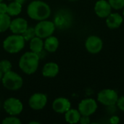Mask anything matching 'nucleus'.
Instances as JSON below:
<instances>
[{"label":"nucleus","instance_id":"nucleus-1","mask_svg":"<svg viewBox=\"0 0 124 124\" xmlns=\"http://www.w3.org/2000/svg\"><path fill=\"white\" fill-rule=\"evenodd\" d=\"M27 14L30 18L41 21L46 20L50 16L51 8L44 1L39 0L33 1L28 4Z\"/></svg>","mask_w":124,"mask_h":124},{"label":"nucleus","instance_id":"nucleus-2","mask_svg":"<svg viewBox=\"0 0 124 124\" xmlns=\"http://www.w3.org/2000/svg\"><path fill=\"white\" fill-rule=\"evenodd\" d=\"M39 57L38 54L33 52H27L23 54L19 60V67L25 74L34 73L39 67Z\"/></svg>","mask_w":124,"mask_h":124},{"label":"nucleus","instance_id":"nucleus-3","mask_svg":"<svg viewBox=\"0 0 124 124\" xmlns=\"http://www.w3.org/2000/svg\"><path fill=\"white\" fill-rule=\"evenodd\" d=\"M25 39L20 34H14L7 37L3 42L4 49L10 54L17 53L25 46Z\"/></svg>","mask_w":124,"mask_h":124},{"label":"nucleus","instance_id":"nucleus-4","mask_svg":"<svg viewBox=\"0 0 124 124\" xmlns=\"http://www.w3.org/2000/svg\"><path fill=\"white\" fill-rule=\"evenodd\" d=\"M1 81H2L3 86L7 89L10 90V91L18 90L22 87L23 84V80L22 77L19 74L12 70L3 75Z\"/></svg>","mask_w":124,"mask_h":124},{"label":"nucleus","instance_id":"nucleus-5","mask_svg":"<svg viewBox=\"0 0 124 124\" xmlns=\"http://www.w3.org/2000/svg\"><path fill=\"white\" fill-rule=\"evenodd\" d=\"M118 94L114 89H105L97 94V101L105 106H113L116 105Z\"/></svg>","mask_w":124,"mask_h":124},{"label":"nucleus","instance_id":"nucleus-6","mask_svg":"<svg viewBox=\"0 0 124 124\" xmlns=\"http://www.w3.org/2000/svg\"><path fill=\"white\" fill-rule=\"evenodd\" d=\"M36 36L41 39H46L53 34L55 30V24L49 20H41L34 28Z\"/></svg>","mask_w":124,"mask_h":124},{"label":"nucleus","instance_id":"nucleus-7","mask_svg":"<svg viewBox=\"0 0 124 124\" xmlns=\"http://www.w3.org/2000/svg\"><path fill=\"white\" fill-rule=\"evenodd\" d=\"M4 109L9 116H17L20 114L23 110L22 102L16 98H8L4 102Z\"/></svg>","mask_w":124,"mask_h":124},{"label":"nucleus","instance_id":"nucleus-8","mask_svg":"<svg viewBox=\"0 0 124 124\" xmlns=\"http://www.w3.org/2000/svg\"><path fill=\"white\" fill-rule=\"evenodd\" d=\"M78 110L81 116H90L93 115L97 110V103L94 99H84L79 102Z\"/></svg>","mask_w":124,"mask_h":124},{"label":"nucleus","instance_id":"nucleus-9","mask_svg":"<svg viewBox=\"0 0 124 124\" xmlns=\"http://www.w3.org/2000/svg\"><path fill=\"white\" fill-rule=\"evenodd\" d=\"M85 47L89 53L95 54L102 51L103 48V41L102 39L97 36H90L85 41Z\"/></svg>","mask_w":124,"mask_h":124},{"label":"nucleus","instance_id":"nucleus-10","mask_svg":"<svg viewBox=\"0 0 124 124\" xmlns=\"http://www.w3.org/2000/svg\"><path fill=\"white\" fill-rule=\"evenodd\" d=\"M47 103V97L42 93H35L30 97L28 105L31 108L35 110L43 109Z\"/></svg>","mask_w":124,"mask_h":124},{"label":"nucleus","instance_id":"nucleus-11","mask_svg":"<svg viewBox=\"0 0 124 124\" xmlns=\"http://www.w3.org/2000/svg\"><path fill=\"white\" fill-rule=\"evenodd\" d=\"M112 7L107 0H98L94 4V12L100 18H106L112 12Z\"/></svg>","mask_w":124,"mask_h":124},{"label":"nucleus","instance_id":"nucleus-12","mask_svg":"<svg viewBox=\"0 0 124 124\" xmlns=\"http://www.w3.org/2000/svg\"><path fill=\"white\" fill-rule=\"evenodd\" d=\"M28 28V22L22 17H17L11 20L9 29L14 34H22Z\"/></svg>","mask_w":124,"mask_h":124},{"label":"nucleus","instance_id":"nucleus-13","mask_svg":"<svg viewBox=\"0 0 124 124\" xmlns=\"http://www.w3.org/2000/svg\"><path fill=\"white\" fill-rule=\"evenodd\" d=\"M71 104L70 101L65 97H58L53 101L52 109L57 113H65L70 109Z\"/></svg>","mask_w":124,"mask_h":124},{"label":"nucleus","instance_id":"nucleus-14","mask_svg":"<svg viewBox=\"0 0 124 124\" xmlns=\"http://www.w3.org/2000/svg\"><path fill=\"white\" fill-rule=\"evenodd\" d=\"M124 17L121 15L117 12H111L106 18H105V23L107 26L110 29H116L119 28L123 22H124Z\"/></svg>","mask_w":124,"mask_h":124},{"label":"nucleus","instance_id":"nucleus-15","mask_svg":"<svg viewBox=\"0 0 124 124\" xmlns=\"http://www.w3.org/2000/svg\"><path fill=\"white\" fill-rule=\"evenodd\" d=\"M59 66L55 62H48L44 65L42 69V75L47 78H54L59 73Z\"/></svg>","mask_w":124,"mask_h":124},{"label":"nucleus","instance_id":"nucleus-16","mask_svg":"<svg viewBox=\"0 0 124 124\" xmlns=\"http://www.w3.org/2000/svg\"><path fill=\"white\" fill-rule=\"evenodd\" d=\"M59 46V40L57 37L53 36L52 35L46 38V40L44 43V49L49 52H55Z\"/></svg>","mask_w":124,"mask_h":124},{"label":"nucleus","instance_id":"nucleus-17","mask_svg":"<svg viewBox=\"0 0 124 124\" xmlns=\"http://www.w3.org/2000/svg\"><path fill=\"white\" fill-rule=\"evenodd\" d=\"M81 115L78 110L70 109L65 113V118L68 124H74L79 122Z\"/></svg>","mask_w":124,"mask_h":124},{"label":"nucleus","instance_id":"nucleus-18","mask_svg":"<svg viewBox=\"0 0 124 124\" xmlns=\"http://www.w3.org/2000/svg\"><path fill=\"white\" fill-rule=\"evenodd\" d=\"M43 47L44 42L42 41V39L36 36L30 41V49L31 52L39 54L42 51Z\"/></svg>","mask_w":124,"mask_h":124},{"label":"nucleus","instance_id":"nucleus-19","mask_svg":"<svg viewBox=\"0 0 124 124\" xmlns=\"http://www.w3.org/2000/svg\"><path fill=\"white\" fill-rule=\"evenodd\" d=\"M21 11H22V4L17 3L15 1L9 3L7 5V14H8L9 16L18 15L21 12Z\"/></svg>","mask_w":124,"mask_h":124},{"label":"nucleus","instance_id":"nucleus-20","mask_svg":"<svg viewBox=\"0 0 124 124\" xmlns=\"http://www.w3.org/2000/svg\"><path fill=\"white\" fill-rule=\"evenodd\" d=\"M11 18L8 14H0V33H3L9 28Z\"/></svg>","mask_w":124,"mask_h":124},{"label":"nucleus","instance_id":"nucleus-21","mask_svg":"<svg viewBox=\"0 0 124 124\" xmlns=\"http://www.w3.org/2000/svg\"><path fill=\"white\" fill-rule=\"evenodd\" d=\"M12 63L10 61L7 60H3L0 61V70L3 73V75L10 70H12Z\"/></svg>","mask_w":124,"mask_h":124},{"label":"nucleus","instance_id":"nucleus-22","mask_svg":"<svg viewBox=\"0 0 124 124\" xmlns=\"http://www.w3.org/2000/svg\"><path fill=\"white\" fill-rule=\"evenodd\" d=\"M23 37L24 38L25 41H31L33 37L36 36V33H35V29L31 27H28V28L25 30V31L22 33Z\"/></svg>","mask_w":124,"mask_h":124},{"label":"nucleus","instance_id":"nucleus-23","mask_svg":"<svg viewBox=\"0 0 124 124\" xmlns=\"http://www.w3.org/2000/svg\"><path fill=\"white\" fill-rule=\"evenodd\" d=\"M108 2L114 9H121L124 8V0H108Z\"/></svg>","mask_w":124,"mask_h":124},{"label":"nucleus","instance_id":"nucleus-24","mask_svg":"<svg viewBox=\"0 0 124 124\" xmlns=\"http://www.w3.org/2000/svg\"><path fill=\"white\" fill-rule=\"evenodd\" d=\"M3 124H20L21 121L19 118H16L15 116H10L9 117L5 118L2 121Z\"/></svg>","mask_w":124,"mask_h":124},{"label":"nucleus","instance_id":"nucleus-25","mask_svg":"<svg viewBox=\"0 0 124 124\" xmlns=\"http://www.w3.org/2000/svg\"><path fill=\"white\" fill-rule=\"evenodd\" d=\"M116 105L118 106V108L124 112V96H121L120 97H118Z\"/></svg>","mask_w":124,"mask_h":124},{"label":"nucleus","instance_id":"nucleus-26","mask_svg":"<svg viewBox=\"0 0 124 124\" xmlns=\"http://www.w3.org/2000/svg\"><path fill=\"white\" fill-rule=\"evenodd\" d=\"M90 122L91 121H90L89 116H81L80 121H79V123L81 124H90Z\"/></svg>","mask_w":124,"mask_h":124},{"label":"nucleus","instance_id":"nucleus-27","mask_svg":"<svg viewBox=\"0 0 124 124\" xmlns=\"http://www.w3.org/2000/svg\"><path fill=\"white\" fill-rule=\"evenodd\" d=\"M7 12V4L5 3H0V14H5Z\"/></svg>","mask_w":124,"mask_h":124},{"label":"nucleus","instance_id":"nucleus-28","mask_svg":"<svg viewBox=\"0 0 124 124\" xmlns=\"http://www.w3.org/2000/svg\"><path fill=\"white\" fill-rule=\"evenodd\" d=\"M119 121H120V119H119V118H118V116H112V117L110 118V122L111 124H117L119 123Z\"/></svg>","mask_w":124,"mask_h":124},{"label":"nucleus","instance_id":"nucleus-29","mask_svg":"<svg viewBox=\"0 0 124 124\" xmlns=\"http://www.w3.org/2000/svg\"><path fill=\"white\" fill-rule=\"evenodd\" d=\"M15 1H17V3H19V4H23L24 3H25V0H15Z\"/></svg>","mask_w":124,"mask_h":124},{"label":"nucleus","instance_id":"nucleus-30","mask_svg":"<svg viewBox=\"0 0 124 124\" xmlns=\"http://www.w3.org/2000/svg\"><path fill=\"white\" fill-rule=\"evenodd\" d=\"M30 124H39V122H36V121H31V122H30L29 123Z\"/></svg>","mask_w":124,"mask_h":124},{"label":"nucleus","instance_id":"nucleus-31","mask_svg":"<svg viewBox=\"0 0 124 124\" xmlns=\"http://www.w3.org/2000/svg\"><path fill=\"white\" fill-rule=\"evenodd\" d=\"M2 76H3V73L1 72V70H0V81L1 80V78H2Z\"/></svg>","mask_w":124,"mask_h":124},{"label":"nucleus","instance_id":"nucleus-32","mask_svg":"<svg viewBox=\"0 0 124 124\" xmlns=\"http://www.w3.org/2000/svg\"><path fill=\"white\" fill-rule=\"evenodd\" d=\"M123 17H124V10H123Z\"/></svg>","mask_w":124,"mask_h":124},{"label":"nucleus","instance_id":"nucleus-33","mask_svg":"<svg viewBox=\"0 0 124 124\" xmlns=\"http://www.w3.org/2000/svg\"><path fill=\"white\" fill-rule=\"evenodd\" d=\"M2 1H3V0H0V3H1V2H2Z\"/></svg>","mask_w":124,"mask_h":124},{"label":"nucleus","instance_id":"nucleus-34","mask_svg":"<svg viewBox=\"0 0 124 124\" xmlns=\"http://www.w3.org/2000/svg\"><path fill=\"white\" fill-rule=\"evenodd\" d=\"M70 1H76V0H70Z\"/></svg>","mask_w":124,"mask_h":124}]
</instances>
